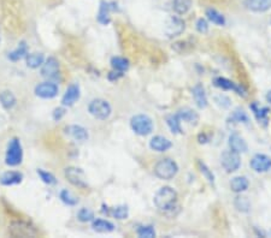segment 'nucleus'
Here are the masks:
<instances>
[{
    "label": "nucleus",
    "mask_w": 271,
    "mask_h": 238,
    "mask_svg": "<svg viewBox=\"0 0 271 238\" xmlns=\"http://www.w3.org/2000/svg\"><path fill=\"white\" fill-rule=\"evenodd\" d=\"M155 204L158 211L168 217H176L175 209H178L177 206V193L171 186H163L155 193Z\"/></svg>",
    "instance_id": "f257e3e1"
},
{
    "label": "nucleus",
    "mask_w": 271,
    "mask_h": 238,
    "mask_svg": "<svg viewBox=\"0 0 271 238\" xmlns=\"http://www.w3.org/2000/svg\"><path fill=\"white\" fill-rule=\"evenodd\" d=\"M178 165L170 158L160 159L155 165V175L163 181H170L177 175Z\"/></svg>",
    "instance_id": "f03ea898"
},
{
    "label": "nucleus",
    "mask_w": 271,
    "mask_h": 238,
    "mask_svg": "<svg viewBox=\"0 0 271 238\" xmlns=\"http://www.w3.org/2000/svg\"><path fill=\"white\" fill-rule=\"evenodd\" d=\"M23 160V148L21 145V141L19 139H12L7 145L6 155H5V164L7 166H19Z\"/></svg>",
    "instance_id": "7ed1b4c3"
},
{
    "label": "nucleus",
    "mask_w": 271,
    "mask_h": 238,
    "mask_svg": "<svg viewBox=\"0 0 271 238\" xmlns=\"http://www.w3.org/2000/svg\"><path fill=\"white\" fill-rule=\"evenodd\" d=\"M130 128L139 136H147L153 131V120L146 114H136L130 119Z\"/></svg>",
    "instance_id": "20e7f679"
},
{
    "label": "nucleus",
    "mask_w": 271,
    "mask_h": 238,
    "mask_svg": "<svg viewBox=\"0 0 271 238\" xmlns=\"http://www.w3.org/2000/svg\"><path fill=\"white\" fill-rule=\"evenodd\" d=\"M88 112L99 120H106L111 116L112 107L109 104V101L104 99H94L89 102Z\"/></svg>",
    "instance_id": "39448f33"
},
{
    "label": "nucleus",
    "mask_w": 271,
    "mask_h": 238,
    "mask_svg": "<svg viewBox=\"0 0 271 238\" xmlns=\"http://www.w3.org/2000/svg\"><path fill=\"white\" fill-rule=\"evenodd\" d=\"M9 234L12 237H37L39 235L34 226L25 221H14L9 226Z\"/></svg>",
    "instance_id": "423d86ee"
},
{
    "label": "nucleus",
    "mask_w": 271,
    "mask_h": 238,
    "mask_svg": "<svg viewBox=\"0 0 271 238\" xmlns=\"http://www.w3.org/2000/svg\"><path fill=\"white\" fill-rule=\"evenodd\" d=\"M221 165L228 173L235 172V171L239 170L240 165H241L240 154L232 149L224 150L221 155Z\"/></svg>",
    "instance_id": "0eeeda50"
},
{
    "label": "nucleus",
    "mask_w": 271,
    "mask_h": 238,
    "mask_svg": "<svg viewBox=\"0 0 271 238\" xmlns=\"http://www.w3.org/2000/svg\"><path fill=\"white\" fill-rule=\"evenodd\" d=\"M64 175H65V178L73 184L74 186L80 189H87L88 188V183H87V178L84 176V172L81 168L78 167H74V166H70V167H66L65 171H64Z\"/></svg>",
    "instance_id": "6e6552de"
},
{
    "label": "nucleus",
    "mask_w": 271,
    "mask_h": 238,
    "mask_svg": "<svg viewBox=\"0 0 271 238\" xmlns=\"http://www.w3.org/2000/svg\"><path fill=\"white\" fill-rule=\"evenodd\" d=\"M186 29V23L180 17L171 16L169 17L164 25V33L168 37H180Z\"/></svg>",
    "instance_id": "1a4fd4ad"
},
{
    "label": "nucleus",
    "mask_w": 271,
    "mask_h": 238,
    "mask_svg": "<svg viewBox=\"0 0 271 238\" xmlns=\"http://www.w3.org/2000/svg\"><path fill=\"white\" fill-rule=\"evenodd\" d=\"M58 91V86L53 82L46 81L42 82V83H39L37 87H35V95L39 96L41 99H53L57 96Z\"/></svg>",
    "instance_id": "9d476101"
},
{
    "label": "nucleus",
    "mask_w": 271,
    "mask_h": 238,
    "mask_svg": "<svg viewBox=\"0 0 271 238\" xmlns=\"http://www.w3.org/2000/svg\"><path fill=\"white\" fill-rule=\"evenodd\" d=\"M41 76L47 79H56L59 76V61L55 57H48L41 65Z\"/></svg>",
    "instance_id": "9b49d317"
},
{
    "label": "nucleus",
    "mask_w": 271,
    "mask_h": 238,
    "mask_svg": "<svg viewBox=\"0 0 271 238\" xmlns=\"http://www.w3.org/2000/svg\"><path fill=\"white\" fill-rule=\"evenodd\" d=\"M253 171L258 173H264L271 170V159L265 154H255L250 163Z\"/></svg>",
    "instance_id": "f8f14e48"
},
{
    "label": "nucleus",
    "mask_w": 271,
    "mask_h": 238,
    "mask_svg": "<svg viewBox=\"0 0 271 238\" xmlns=\"http://www.w3.org/2000/svg\"><path fill=\"white\" fill-rule=\"evenodd\" d=\"M81 96V91H80V87L78 84H70L68 87V89L65 91L64 93L63 98H62V105L64 107H71L78 101Z\"/></svg>",
    "instance_id": "ddd939ff"
},
{
    "label": "nucleus",
    "mask_w": 271,
    "mask_h": 238,
    "mask_svg": "<svg viewBox=\"0 0 271 238\" xmlns=\"http://www.w3.org/2000/svg\"><path fill=\"white\" fill-rule=\"evenodd\" d=\"M64 132H65L66 136H69L74 141H77V142H84L89 137L87 129H84L81 125H68L64 129Z\"/></svg>",
    "instance_id": "4468645a"
},
{
    "label": "nucleus",
    "mask_w": 271,
    "mask_h": 238,
    "mask_svg": "<svg viewBox=\"0 0 271 238\" xmlns=\"http://www.w3.org/2000/svg\"><path fill=\"white\" fill-rule=\"evenodd\" d=\"M213 83H214V86L218 87V88H221V89H224V91H232V92H235L236 94H239V95H242V96L247 95L246 91H245L241 86H237L236 83H234V82L230 81V79H228V78L217 77V78H214Z\"/></svg>",
    "instance_id": "2eb2a0df"
},
{
    "label": "nucleus",
    "mask_w": 271,
    "mask_h": 238,
    "mask_svg": "<svg viewBox=\"0 0 271 238\" xmlns=\"http://www.w3.org/2000/svg\"><path fill=\"white\" fill-rule=\"evenodd\" d=\"M176 116L180 119V122H185L189 125H193V127H196L199 124V114L194 110L189 109V107L180 109L177 113H176Z\"/></svg>",
    "instance_id": "dca6fc26"
},
{
    "label": "nucleus",
    "mask_w": 271,
    "mask_h": 238,
    "mask_svg": "<svg viewBox=\"0 0 271 238\" xmlns=\"http://www.w3.org/2000/svg\"><path fill=\"white\" fill-rule=\"evenodd\" d=\"M244 5L250 11L262 14L271 9V0H245Z\"/></svg>",
    "instance_id": "f3484780"
},
{
    "label": "nucleus",
    "mask_w": 271,
    "mask_h": 238,
    "mask_svg": "<svg viewBox=\"0 0 271 238\" xmlns=\"http://www.w3.org/2000/svg\"><path fill=\"white\" fill-rule=\"evenodd\" d=\"M171 147H173L171 141L167 139V137L160 136V135L152 137L150 141V148L152 150H155V152H159V153L167 152V150L170 149Z\"/></svg>",
    "instance_id": "a211bd4d"
},
{
    "label": "nucleus",
    "mask_w": 271,
    "mask_h": 238,
    "mask_svg": "<svg viewBox=\"0 0 271 238\" xmlns=\"http://www.w3.org/2000/svg\"><path fill=\"white\" fill-rule=\"evenodd\" d=\"M23 181V175L19 171H7L0 176V184L5 186H11L19 184Z\"/></svg>",
    "instance_id": "6ab92c4d"
},
{
    "label": "nucleus",
    "mask_w": 271,
    "mask_h": 238,
    "mask_svg": "<svg viewBox=\"0 0 271 238\" xmlns=\"http://www.w3.org/2000/svg\"><path fill=\"white\" fill-rule=\"evenodd\" d=\"M229 147L230 149L236 153H246L249 150L247 142L240 136L239 134H232L229 136Z\"/></svg>",
    "instance_id": "aec40b11"
},
{
    "label": "nucleus",
    "mask_w": 271,
    "mask_h": 238,
    "mask_svg": "<svg viewBox=\"0 0 271 238\" xmlns=\"http://www.w3.org/2000/svg\"><path fill=\"white\" fill-rule=\"evenodd\" d=\"M192 93H193L194 101H195L196 106H198L199 109H206V107H208V95H206L205 93V88H204L201 84H196L193 88V91H192Z\"/></svg>",
    "instance_id": "412c9836"
},
{
    "label": "nucleus",
    "mask_w": 271,
    "mask_h": 238,
    "mask_svg": "<svg viewBox=\"0 0 271 238\" xmlns=\"http://www.w3.org/2000/svg\"><path fill=\"white\" fill-rule=\"evenodd\" d=\"M249 179L244 177V176H237V177H234L230 181V189L236 194H241L246 191L249 189Z\"/></svg>",
    "instance_id": "4be33fe9"
},
{
    "label": "nucleus",
    "mask_w": 271,
    "mask_h": 238,
    "mask_svg": "<svg viewBox=\"0 0 271 238\" xmlns=\"http://www.w3.org/2000/svg\"><path fill=\"white\" fill-rule=\"evenodd\" d=\"M92 229H93L96 232H99V234H109V232L114 231L115 225L112 224L111 221H109V220L93 219V222H92Z\"/></svg>",
    "instance_id": "5701e85b"
},
{
    "label": "nucleus",
    "mask_w": 271,
    "mask_h": 238,
    "mask_svg": "<svg viewBox=\"0 0 271 238\" xmlns=\"http://www.w3.org/2000/svg\"><path fill=\"white\" fill-rule=\"evenodd\" d=\"M16 102H17L16 96L14 95L12 92L4 91L2 93H0V104H1V106L4 107L5 110L14 109Z\"/></svg>",
    "instance_id": "b1692460"
},
{
    "label": "nucleus",
    "mask_w": 271,
    "mask_h": 238,
    "mask_svg": "<svg viewBox=\"0 0 271 238\" xmlns=\"http://www.w3.org/2000/svg\"><path fill=\"white\" fill-rule=\"evenodd\" d=\"M27 55H28V46L24 41H22L16 50L9 53L7 58H9L11 61H19V60H21L22 58L27 57Z\"/></svg>",
    "instance_id": "393cba45"
},
{
    "label": "nucleus",
    "mask_w": 271,
    "mask_h": 238,
    "mask_svg": "<svg viewBox=\"0 0 271 238\" xmlns=\"http://www.w3.org/2000/svg\"><path fill=\"white\" fill-rule=\"evenodd\" d=\"M234 207L236 208L237 212H241V213H249L251 209V202L249 198L239 194V195L234 199Z\"/></svg>",
    "instance_id": "a878e982"
},
{
    "label": "nucleus",
    "mask_w": 271,
    "mask_h": 238,
    "mask_svg": "<svg viewBox=\"0 0 271 238\" xmlns=\"http://www.w3.org/2000/svg\"><path fill=\"white\" fill-rule=\"evenodd\" d=\"M27 66L30 69H38L42 65L43 61H45V57H43L42 53H30L27 55Z\"/></svg>",
    "instance_id": "bb28decb"
},
{
    "label": "nucleus",
    "mask_w": 271,
    "mask_h": 238,
    "mask_svg": "<svg viewBox=\"0 0 271 238\" xmlns=\"http://www.w3.org/2000/svg\"><path fill=\"white\" fill-rule=\"evenodd\" d=\"M111 66L117 73H124L129 69V60L123 57H114L111 59Z\"/></svg>",
    "instance_id": "cd10ccee"
},
{
    "label": "nucleus",
    "mask_w": 271,
    "mask_h": 238,
    "mask_svg": "<svg viewBox=\"0 0 271 238\" xmlns=\"http://www.w3.org/2000/svg\"><path fill=\"white\" fill-rule=\"evenodd\" d=\"M167 124L173 134L177 135V134H182L183 132L182 128H181L180 119L177 118L176 114H169V116H167Z\"/></svg>",
    "instance_id": "c85d7f7f"
},
{
    "label": "nucleus",
    "mask_w": 271,
    "mask_h": 238,
    "mask_svg": "<svg viewBox=\"0 0 271 238\" xmlns=\"http://www.w3.org/2000/svg\"><path fill=\"white\" fill-rule=\"evenodd\" d=\"M206 17H208L210 22H212L216 25H224L226 24V18L222 14H219L217 10L214 9H208L206 10Z\"/></svg>",
    "instance_id": "c756f323"
},
{
    "label": "nucleus",
    "mask_w": 271,
    "mask_h": 238,
    "mask_svg": "<svg viewBox=\"0 0 271 238\" xmlns=\"http://www.w3.org/2000/svg\"><path fill=\"white\" fill-rule=\"evenodd\" d=\"M191 7L192 0H174V10L177 15H186Z\"/></svg>",
    "instance_id": "7c9ffc66"
},
{
    "label": "nucleus",
    "mask_w": 271,
    "mask_h": 238,
    "mask_svg": "<svg viewBox=\"0 0 271 238\" xmlns=\"http://www.w3.org/2000/svg\"><path fill=\"white\" fill-rule=\"evenodd\" d=\"M110 11H111V6L107 2H101L100 9H99L98 14V22L101 24H109L110 23Z\"/></svg>",
    "instance_id": "2f4dec72"
},
{
    "label": "nucleus",
    "mask_w": 271,
    "mask_h": 238,
    "mask_svg": "<svg viewBox=\"0 0 271 238\" xmlns=\"http://www.w3.org/2000/svg\"><path fill=\"white\" fill-rule=\"evenodd\" d=\"M251 109H252L253 113H254V116L257 117V119L259 120V123L267 122L268 113H269V109H267V107H259V106H257V104H253L252 106H251Z\"/></svg>",
    "instance_id": "473e14b6"
},
{
    "label": "nucleus",
    "mask_w": 271,
    "mask_h": 238,
    "mask_svg": "<svg viewBox=\"0 0 271 238\" xmlns=\"http://www.w3.org/2000/svg\"><path fill=\"white\" fill-rule=\"evenodd\" d=\"M137 236L140 238H155V230L152 225H145V226H140L136 230Z\"/></svg>",
    "instance_id": "72a5a7b5"
},
{
    "label": "nucleus",
    "mask_w": 271,
    "mask_h": 238,
    "mask_svg": "<svg viewBox=\"0 0 271 238\" xmlns=\"http://www.w3.org/2000/svg\"><path fill=\"white\" fill-rule=\"evenodd\" d=\"M37 173L43 183L47 184V185H55V184H57V178L51 172H47V171L42 170V168H39L37 171Z\"/></svg>",
    "instance_id": "f704fd0d"
},
{
    "label": "nucleus",
    "mask_w": 271,
    "mask_h": 238,
    "mask_svg": "<svg viewBox=\"0 0 271 238\" xmlns=\"http://www.w3.org/2000/svg\"><path fill=\"white\" fill-rule=\"evenodd\" d=\"M59 198L64 203L68 204V206H76V204L78 203V199H76L75 196H74L70 191L66 190V189H64V190L60 191Z\"/></svg>",
    "instance_id": "c9c22d12"
},
{
    "label": "nucleus",
    "mask_w": 271,
    "mask_h": 238,
    "mask_svg": "<svg viewBox=\"0 0 271 238\" xmlns=\"http://www.w3.org/2000/svg\"><path fill=\"white\" fill-rule=\"evenodd\" d=\"M112 217L117 220H124L129 216V209L127 206H117L116 208L112 209Z\"/></svg>",
    "instance_id": "e433bc0d"
},
{
    "label": "nucleus",
    "mask_w": 271,
    "mask_h": 238,
    "mask_svg": "<svg viewBox=\"0 0 271 238\" xmlns=\"http://www.w3.org/2000/svg\"><path fill=\"white\" fill-rule=\"evenodd\" d=\"M230 120H232L234 123H249V116L244 110H235L230 116Z\"/></svg>",
    "instance_id": "4c0bfd02"
},
{
    "label": "nucleus",
    "mask_w": 271,
    "mask_h": 238,
    "mask_svg": "<svg viewBox=\"0 0 271 238\" xmlns=\"http://www.w3.org/2000/svg\"><path fill=\"white\" fill-rule=\"evenodd\" d=\"M198 166H199V168H200L201 175H203L204 177L208 179L210 183L213 184L214 183V176H213V173H212V171L210 170L208 166H206V164L203 163L201 160H199L198 161Z\"/></svg>",
    "instance_id": "58836bf2"
},
{
    "label": "nucleus",
    "mask_w": 271,
    "mask_h": 238,
    "mask_svg": "<svg viewBox=\"0 0 271 238\" xmlns=\"http://www.w3.org/2000/svg\"><path fill=\"white\" fill-rule=\"evenodd\" d=\"M77 219L80 220L81 222L93 221V219H94L93 211H91L89 208L80 209V211H78V213H77Z\"/></svg>",
    "instance_id": "ea45409f"
},
{
    "label": "nucleus",
    "mask_w": 271,
    "mask_h": 238,
    "mask_svg": "<svg viewBox=\"0 0 271 238\" xmlns=\"http://www.w3.org/2000/svg\"><path fill=\"white\" fill-rule=\"evenodd\" d=\"M196 30L201 34H206L209 32V23L206 22V19L199 18L196 20Z\"/></svg>",
    "instance_id": "a19ab883"
},
{
    "label": "nucleus",
    "mask_w": 271,
    "mask_h": 238,
    "mask_svg": "<svg viewBox=\"0 0 271 238\" xmlns=\"http://www.w3.org/2000/svg\"><path fill=\"white\" fill-rule=\"evenodd\" d=\"M65 113H66V110L64 109V107H58V109H55V111H53L52 118L55 119L56 122H58V120H60L64 116H65Z\"/></svg>",
    "instance_id": "79ce46f5"
},
{
    "label": "nucleus",
    "mask_w": 271,
    "mask_h": 238,
    "mask_svg": "<svg viewBox=\"0 0 271 238\" xmlns=\"http://www.w3.org/2000/svg\"><path fill=\"white\" fill-rule=\"evenodd\" d=\"M216 102L219 105V106L224 107V109H227V107L230 106V100L229 98H227V96L224 95H219V96H216Z\"/></svg>",
    "instance_id": "37998d69"
},
{
    "label": "nucleus",
    "mask_w": 271,
    "mask_h": 238,
    "mask_svg": "<svg viewBox=\"0 0 271 238\" xmlns=\"http://www.w3.org/2000/svg\"><path fill=\"white\" fill-rule=\"evenodd\" d=\"M267 101L269 102V104H271V91L268 92V94H267Z\"/></svg>",
    "instance_id": "c03bdc74"
}]
</instances>
